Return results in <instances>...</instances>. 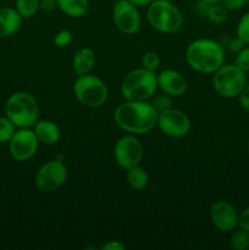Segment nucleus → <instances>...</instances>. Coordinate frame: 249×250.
I'll use <instances>...</instances> for the list:
<instances>
[{
    "instance_id": "412c9836",
    "label": "nucleus",
    "mask_w": 249,
    "mask_h": 250,
    "mask_svg": "<svg viewBox=\"0 0 249 250\" xmlns=\"http://www.w3.org/2000/svg\"><path fill=\"white\" fill-rule=\"evenodd\" d=\"M41 0H16L15 9L19 11L22 19H31L38 12Z\"/></svg>"
},
{
    "instance_id": "7ed1b4c3",
    "label": "nucleus",
    "mask_w": 249,
    "mask_h": 250,
    "mask_svg": "<svg viewBox=\"0 0 249 250\" xmlns=\"http://www.w3.org/2000/svg\"><path fill=\"white\" fill-rule=\"evenodd\" d=\"M158 89V80L155 71L144 67L134 68L122 80L121 90L124 100L132 102H148L154 97Z\"/></svg>"
},
{
    "instance_id": "393cba45",
    "label": "nucleus",
    "mask_w": 249,
    "mask_h": 250,
    "mask_svg": "<svg viewBox=\"0 0 249 250\" xmlns=\"http://www.w3.org/2000/svg\"><path fill=\"white\" fill-rule=\"evenodd\" d=\"M160 66V56L156 51H146L142 58V67L155 71Z\"/></svg>"
},
{
    "instance_id": "aec40b11",
    "label": "nucleus",
    "mask_w": 249,
    "mask_h": 250,
    "mask_svg": "<svg viewBox=\"0 0 249 250\" xmlns=\"http://www.w3.org/2000/svg\"><path fill=\"white\" fill-rule=\"evenodd\" d=\"M207 17L210 22L215 24H222L227 21L228 19V10L221 4V2H217V4H210L208 6L207 10Z\"/></svg>"
},
{
    "instance_id": "2f4dec72",
    "label": "nucleus",
    "mask_w": 249,
    "mask_h": 250,
    "mask_svg": "<svg viewBox=\"0 0 249 250\" xmlns=\"http://www.w3.org/2000/svg\"><path fill=\"white\" fill-rule=\"evenodd\" d=\"M58 7V1L56 0H41L39 1V10L45 12H51Z\"/></svg>"
},
{
    "instance_id": "ddd939ff",
    "label": "nucleus",
    "mask_w": 249,
    "mask_h": 250,
    "mask_svg": "<svg viewBox=\"0 0 249 250\" xmlns=\"http://www.w3.org/2000/svg\"><path fill=\"white\" fill-rule=\"evenodd\" d=\"M210 220L215 229L222 233H229L238 227L239 214L232 204L225 200H217L210 208Z\"/></svg>"
},
{
    "instance_id": "473e14b6",
    "label": "nucleus",
    "mask_w": 249,
    "mask_h": 250,
    "mask_svg": "<svg viewBox=\"0 0 249 250\" xmlns=\"http://www.w3.org/2000/svg\"><path fill=\"white\" fill-rule=\"evenodd\" d=\"M246 45L247 44L244 43L241 38H238V37H234V38H232L228 43L229 50L233 51V53H236V54L238 53L239 50H242V49H243Z\"/></svg>"
},
{
    "instance_id": "f3484780",
    "label": "nucleus",
    "mask_w": 249,
    "mask_h": 250,
    "mask_svg": "<svg viewBox=\"0 0 249 250\" xmlns=\"http://www.w3.org/2000/svg\"><path fill=\"white\" fill-rule=\"evenodd\" d=\"M95 65V54L90 48H81L72 58V70L77 76L89 73Z\"/></svg>"
},
{
    "instance_id": "a878e982",
    "label": "nucleus",
    "mask_w": 249,
    "mask_h": 250,
    "mask_svg": "<svg viewBox=\"0 0 249 250\" xmlns=\"http://www.w3.org/2000/svg\"><path fill=\"white\" fill-rule=\"evenodd\" d=\"M151 105L154 106V109L159 112L165 111V110L170 109L171 107V97L166 93H163L160 95H156V97H153V100H151Z\"/></svg>"
},
{
    "instance_id": "e433bc0d",
    "label": "nucleus",
    "mask_w": 249,
    "mask_h": 250,
    "mask_svg": "<svg viewBox=\"0 0 249 250\" xmlns=\"http://www.w3.org/2000/svg\"><path fill=\"white\" fill-rule=\"evenodd\" d=\"M247 148H248V151H249V139H248V143H247Z\"/></svg>"
},
{
    "instance_id": "0eeeda50",
    "label": "nucleus",
    "mask_w": 249,
    "mask_h": 250,
    "mask_svg": "<svg viewBox=\"0 0 249 250\" xmlns=\"http://www.w3.org/2000/svg\"><path fill=\"white\" fill-rule=\"evenodd\" d=\"M247 85L246 72L236 65H222L212 73V87L225 99L238 98Z\"/></svg>"
},
{
    "instance_id": "c9c22d12",
    "label": "nucleus",
    "mask_w": 249,
    "mask_h": 250,
    "mask_svg": "<svg viewBox=\"0 0 249 250\" xmlns=\"http://www.w3.org/2000/svg\"><path fill=\"white\" fill-rule=\"evenodd\" d=\"M208 4H217V2H221V0H204Z\"/></svg>"
},
{
    "instance_id": "1a4fd4ad",
    "label": "nucleus",
    "mask_w": 249,
    "mask_h": 250,
    "mask_svg": "<svg viewBox=\"0 0 249 250\" xmlns=\"http://www.w3.org/2000/svg\"><path fill=\"white\" fill-rule=\"evenodd\" d=\"M156 126L170 138H183L189 133L192 122L185 111L170 107L165 111L159 112Z\"/></svg>"
},
{
    "instance_id": "f704fd0d",
    "label": "nucleus",
    "mask_w": 249,
    "mask_h": 250,
    "mask_svg": "<svg viewBox=\"0 0 249 250\" xmlns=\"http://www.w3.org/2000/svg\"><path fill=\"white\" fill-rule=\"evenodd\" d=\"M129 1L131 4L136 5V6H148L153 0H127Z\"/></svg>"
},
{
    "instance_id": "6e6552de",
    "label": "nucleus",
    "mask_w": 249,
    "mask_h": 250,
    "mask_svg": "<svg viewBox=\"0 0 249 250\" xmlns=\"http://www.w3.org/2000/svg\"><path fill=\"white\" fill-rule=\"evenodd\" d=\"M68 177V171L63 161L59 159L46 161L37 171L34 183L36 187L43 193L55 192L66 183Z\"/></svg>"
},
{
    "instance_id": "423d86ee",
    "label": "nucleus",
    "mask_w": 249,
    "mask_h": 250,
    "mask_svg": "<svg viewBox=\"0 0 249 250\" xmlns=\"http://www.w3.org/2000/svg\"><path fill=\"white\" fill-rule=\"evenodd\" d=\"M73 94L82 105L87 107H100L109 98V89L103 80L87 73L77 76L73 83Z\"/></svg>"
},
{
    "instance_id": "a211bd4d",
    "label": "nucleus",
    "mask_w": 249,
    "mask_h": 250,
    "mask_svg": "<svg viewBox=\"0 0 249 250\" xmlns=\"http://www.w3.org/2000/svg\"><path fill=\"white\" fill-rule=\"evenodd\" d=\"M61 12L72 19L84 16L89 9V0H56Z\"/></svg>"
},
{
    "instance_id": "7c9ffc66",
    "label": "nucleus",
    "mask_w": 249,
    "mask_h": 250,
    "mask_svg": "<svg viewBox=\"0 0 249 250\" xmlns=\"http://www.w3.org/2000/svg\"><path fill=\"white\" fill-rule=\"evenodd\" d=\"M238 99L242 109H243L244 111L249 112V84H247L246 87H244V89L242 90V93L239 94Z\"/></svg>"
},
{
    "instance_id": "4be33fe9",
    "label": "nucleus",
    "mask_w": 249,
    "mask_h": 250,
    "mask_svg": "<svg viewBox=\"0 0 249 250\" xmlns=\"http://www.w3.org/2000/svg\"><path fill=\"white\" fill-rule=\"evenodd\" d=\"M229 244L236 250H247L249 248V232L239 229L232 231L231 237H229Z\"/></svg>"
},
{
    "instance_id": "4468645a",
    "label": "nucleus",
    "mask_w": 249,
    "mask_h": 250,
    "mask_svg": "<svg viewBox=\"0 0 249 250\" xmlns=\"http://www.w3.org/2000/svg\"><path fill=\"white\" fill-rule=\"evenodd\" d=\"M158 88L170 97H181L187 90V81L183 75L173 68H165L156 75Z\"/></svg>"
},
{
    "instance_id": "bb28decb",
    "label": "nucleus",
    "mask_w": 249,
    "mask_h": 250,
    "mask_svg": "<svg viewBox=\"0 0 249 250\" xmlns=\"http://www.w3.org/2000/svg\"><path fill=\"white\" fill-rule=\"evenodd\" d=\"M234 65L241 68L243 72H249V46H244L242 50L237 53Z\"/></svg>"
},
{
    "instance_id": "f8f14e48",
    "label": "nucleus",
    "mask_w": 249,
    "mask_h": 250,
    "mask_svg": "<svg viewBox=\"0 0 249 250\" xmlns=\"http://www.w3.org/2000/svg\"><path fill=\"white\" fill-rule=\"evenodd\" d=\"M39 141L31 128H19L9 142L10 155L16 161L23 163L36 155Z\"/></svg>"
},
{
    "instance_id": "9b49d317",
    "label": "nucleus",
    "mask_w": 249,
    "mask_h": 250,
    "mask_svg": "<svg viewBox=\"0 0 249 250\" xmlns=\"http://www.w3.org/2000/svg\"><path fill=\"white\" fill-rule=\"evenodd\" d=\"M112 20L116 28L124 34L137 33L142 24L138 6L127 0H117L115 2L112 7Z\"/></svg>"
},
{
    "instance_id": "cd10ccee",
    "label": "nucleus",
    "mask_w": 249,
    "mask_h": 250,
    "mask_svg": "<svg viewBox=\"0 0 249 250\" xmlns=\"http://www.w3.org/2000/svg\"><path fill=\"white\" fill-rule=\"evenodd\" d=\"M73 34L68 29H62L54 36V44L59 48H66L72 43Z\"/></svg>"
},
{
    "instance_id": "20e7f679",
    "label": "nucleus",
    "mask_w": 249,
    "mask_h": 250,
    "mask_svg": "<svg viewBox=\"0 0 249 250\" xmlns=\"http://www.w3.org/2000/svg\"><path fill=\"white\" fill-rule=\"evenodd\" d=\"M146 20L158 32L172 34L183 26V15L181 10L170 0H153L146 6Z\"/></svg>"
},
{
    "instance_id": "c756f323",
    "label": "nucleus",
    "mask_w": 249,
    "mask_h": 250,
    "mask_svg": "<svg viewBox=\"0 0 249 250\" xmlns=\"http://www.w3.org/2000/svg\"><path fill=\"white\" fill-rule=\"evenodd\" d=\"M238 227L244 229V231L249 232V207L243 209L239 214L238 217Z\"/></svg>"
},
{
    "instance_id": "6ab92c4d",
    "label": "nucleus",
    "mask_w": 249,
    "mask_h": 250,
    "mask_svg": "<svg viewBox=\"0 0 249 250\" xmlns=\"http://www.w3.org/2000/svg\"><path fill=\"white\" fill-rule=\"evenodd\" d=\"M126 181L132 189L142 190L148 187L149 176L148 172L142 166L136 165L133 167L126 170Z\"/></svg>"
},
{
    "instance_id": "c85d7f7f",
    "label": "nucleus",
    "mask_w": 249,
    "mask_h": 250,
    "mask_svg": "<svg viewBox=\"0 0 249 250\" xmlns=\"http://www.w3.org/2000/svg\"><path fill=\"white\" fill-rule=\"evenodd\" d=\"M249 0H221V4L226 7L228 11H237L246 6Z\"/></svg>"
},
{
    "instance_id": "72a5a7b5",
    "label": "nucleus",
    "mask_w": 249,
    "mask_h": 250,
    "mask_svg": "<svg viewBox=\"0 0 249 250\" xmlns=\"http://www.w3.org/2000/svg\"><path fill=\"white\" fill-rule=\"evenodd\" d=\"M102 250H124V244L120 241H109L103 244Z\"/></svg>"
},
{
    "instance_id": "f257e3e1",
    "label": "nucleus",
    "mask_w": 249,
    "mask_h": 250,
    "mask_svg": "<svg viewBox=\"0 0 249 250\" xmlns=\"http://www.w3.org/2000/svg\"><path fill=\"white\" fill-rule=\"evenodd\" d=\"M115 124L134 136L149 133L158 122V111L149 102L126 100L115 109Z\"/></svg>"
},
{
    "instance_id": "2eb2a0df",
    "label": "nucleus",
    "mask_w": 249,
    "mask_h": 250,
    "mask_svg": "<svg viewBox=\"0 0 249 250\" xmlns=\"http://www.w3.org/2000/svg\"><path fill=\"white\" fill-rule=\"evenodd\" d=\"M22 16L15 7H0V38L11 37L21 28Z\"/></svg>"
},
{
    "instance_id": "39448f33",
    "label": "nucleus",
    "mask_w": 249,
    "mask_h": 250,
    "mask_svg": "<svg viewBox=\"0 0 249 250\" xmlns=\"http://www.w3.org/2000/svg\"><path fill=\"white\" fill-rule=\"evenodd\" d=\"M5 112L17 128H31L38 121V103L29 93L16 92L7 99Z\"/></svg>"
},
{
    "instance_id": "b1692460",
    "label": "nucleus",
    "mask_w": 249,
    "mask_h": 250,
    "mask_svg": "<svg viewBox=\"0 0 249 250\" xmlns=\"http://www.w3.org/2000/svg\"><path fill=\"white\" fill-rule=\"evenodd\" d=\"M236 33L238 38H241L247 45H249V12L244 14L239 19L238 23H237Z\"/></svg>"
},
{
    "instance_id": "dca6fc26",
    "label": "nucleus",
    "mask_w": 249,
    "mask_h": 250,
    "mask_svg": "<svg viewBox=\"0 0 249 250\" xmlns=\"http://www.w3.org/2000/svg\"><path fill=\"white\" fill-rule=\"evenodd\" d=\"M33 131L38 138L39 143L53 146L60 139V128L51 120H38L34 124Z\"/></svg>"
},
{
    "instance_id": "5701e85b",
    "label": "nucleus",
    "mask_w": 249,
    "mask_h": 250,
    "mask_svg": "<svg viewBox=\"0 0 249 250\" xmlns=\"http://www.w3.org/2000/svg\"><path fill=\"white\" fill-rule=\"evenodd\" d=\"M16 132V126L12 124L9 117H0V143H9L14 133Z\"/></svg>"
},
{
    "instance_id": "9d476101",
    "label": "nucleus",
    "mask_w": 249,
    "mask_h": 250,
    "mask_svg": "<svg viewBox=\"0 0 249 250\" xmlns=\"http://www.w3.org/2000/svg\"><path fill=\"white\" fill-rule=\"evenodd\" d=\"M114 158L124 170L139 165L143 159V146L134 134H126L117 139L114 146Z\"/></svg>"
},
{
    "instance_id": "f03ea898",
    "label": "nucleus",
    "mask_w": 249,
    "mask_h": 250,
    "mask_svg": "<svg viewBox=\"0 0 249 250\" xmlns=\"http://www.w3.org/2000/svg\"><path fill=\"white\" fill-rule=\"evenodd\" d=\"M186 61L199 73H214L225 62V51L216 41L195 39L186 49Z\"/></svg>"
}]
</instances>
